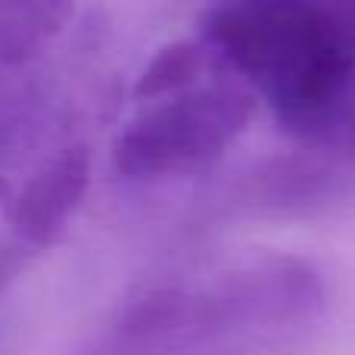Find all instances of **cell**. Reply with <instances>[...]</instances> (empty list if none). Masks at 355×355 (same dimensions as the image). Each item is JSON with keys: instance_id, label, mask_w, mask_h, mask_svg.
Masks as SVG:
<instances>
[{"instance_id": "obj_7", "label": "cell", "mask_w": 355, "mask_h": 355, "mask_svg": "<svg viewBox=\"0 0 355 355\" xmlns=\"http://www.w3.org/2000/svg\"><path fill=\"white\" fill-rule=\"evenodd\" d=\"M10 271H12V265H6V262H3V259H0V281H3V277H6V275H10Z\"/></svg>"}, {"instance_id": "obj_8", "label": "cell", "mask_w": 355, "mask_h": 355, "mask_svg": "<svg viewBox=\"0 0 355 355\" xmlns=\"http://www.w3.org/2000/svg\"><path fill=\"white\" fill-rule=\"evenodd\" d=\"M315 3H321V6H324V3H334V0H315ZM343 3H355V0H343Z\"/></svg>"}, {"instance_id": "obj_5", "label": "cell", "mask_w": 355, "mask_h": 355, "mask_svg": "<svg viewBox=\"0 0 355 355\" xmlns=\"http://www.w3.org/2000/svg\"><path fill=\"white\" fill-rule=\"evenodd\" d=\"M202 72V47L196 41H172L153 53L135 81V100L153 103V100L172 97L190 91Z\"/></svg>"}, {"instance_id": "obj_6", "label": "cell", "mask_w": 355, "mask_h": 355, "mask_svg": "<svg viewBox=\"0 0 355 355\" xmlns=\"http://www.w3.org/2000/svg\"><path fill=\"white\" fill-rule=\"evenodd\" d=\"M0 69V156L16 150L25 141V131L35 125V100L19 81Z\"/></svg>"}, {"instance_id": "obj_4", "label": "cell", "mask_w": 355, "mask_h": 355, "mask_svg": "<svg viewBox=\"0 0 355 355\" xmlns=\"http://www.w3.org/2000/svg\"><path fill=\"white\" fill-rule=\"evenodd\" d=\"M75 0H0V69L41 56L66 31Z\"/></svg>"}, {"instance_id": "obj_1", "label": "cell", "mask_w": 355, "mask_h": 355, "mask_svg": "<svg viewBox=\"0 0 355 355\" xmlns=\"http://www.w3.org/2000/svg\"><path fill=\"white\" fill-rule=\"evenodd\" d=\"M206 35L296 128L331 116L355 69L346 28L315 0H231L209 16Z\"/></svg>"}, {"instance_id": "obj_2", "label": "cell", "mask_w": 355, "mask_h": 355, "mask_svg": "<svg viewBox=\"0 0 355 355\" xmlns=\"http://www.w3.org/2000/svg\"><path fill=\"white\" fill-rule=\"evenodd\" d=\"M252 94L237 85L190 87L135 116L112 144L125 178H168L202 172L225 156L252 116Z\"/></svg>"}, {"instance_id": "obj_3", "label": "cell", "mask_w": 355, "mask_h": 355, "mask_svg": "<svg viewBox=\"0 0 355 355\" xmlns=\"http://www.w3.org/2000/svg\"><path fill=\"white\" fill-rule=\"evenodd\" d=\"M87 184H91V150L85 144L60 150L19 190L10 206V225L28 243H50L85 200Z\"/></svg>"}]
</instances>
